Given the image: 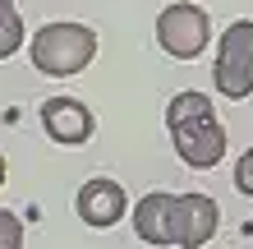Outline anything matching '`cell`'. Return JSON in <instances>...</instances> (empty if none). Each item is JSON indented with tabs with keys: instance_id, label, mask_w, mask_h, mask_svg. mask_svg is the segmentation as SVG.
I'll return each instance as SVG.
<instances>
[{
	"instance_id": "cell-1",
	"label": "cell",
	"mask_w": 253,
	"mask_h": 249,
	"mask_svg": "<svg viewBox=\"0 0 253 249\" xmlns=\"http://www.w3.org/2000/svg\"><path fill=\"white\" fill-rule=\"evenodd\" d=\"M166 129H170V143L180 152V162L193 171H212L226 157V129H221L207 93H193V88L175 93L166 101Z\"/></svg>"
},
{
	"instance_id": "cell-2",
	"label": "cell",
	"mask_w": 253,
	"mask_h": 249,
	"mask_svg": "<svg viewBox=\"0 0 253 249\" xmlns=\"http://www.w3.org/2000/svg\"><path fill=\"white\" fill-rule=\"evenodd\" d=\"M33 69L46 79H74L83 74L87 65L97 60V33L87 23H74V19H60V23H46L33 33Z\"/></svg>"
},
{
	"instance_id": "cell-3",
	"label": "cell",
	"mask_w": 253,
	"mask_h": 249,
	"mask_svg": "<svg viewBox=\"0 0 253 249\" xmlns=\"http://www.w3.org/2000/svg\"><path fill=\"white\" fill-rule=\"evenodd\" d=\"M212 88L230 101H244L253 93V19H240L221 33L216 65H212Z\"/></svg>"
},
{
	"instance_id": "cell-4",
	"label": "cell",
	"mask_w": 253,
	"mask_h": 249,
	"mask_svg": "<svg viewBox=\"0 0 253 249\" xmlns=\"http://www.w3.org/2000/svg\"><path fill=\"white\" fill-rule=\"evenodd\" d=\"M157 42L175 60H193L212 42V14L203 5H193V0H175V5H166L157 14Z\"/></svg>"
},
{
	"instance_id": "cell-5",
	"label": "cell",
	"mask_w": 253,
	"mask_h": 249,
	"mask_svg": "<svg viewBox=\"0 0 253 249\" xmlns=\"http://www.w3.org/2000/svg\"><path fill=\"white\" fill-rule=\"evenodd\" d=\"M133 231L143 245L180 249V194H147L133 203Z\"/></svg>"
},
{
	"instance_id": "cell-6",
	"label": "cell",
	"mask_w": 253,
	"mask_h": 249,
	"mask_svg": "<svg viewBox=\"0 0 253 249\" xmlns=\"http://www.w3.org/2000/svg\"><path fill=\"white\" fill-rule=\"evenodd\" d=\"M74 212H79V222L83 226H92V231H111L115 222H125V212H129V194L115 180H106V175H92L83 189H79V199H74Z\"/></svg>"
},
{
	"instance_id": "cell-7",
	"label": "cell",
	"mask_w": 253,
	"mask_h": 249,
	"mask_svg": "<svg viewBox=\"0 0 253 249\" xmlns=\"http://www.w3.org/2000/svg\"><path fill=\"white\" fill-rule=\"evenodd\" d=\"M42 125H46V134L55 143H65V148L87 143L92 129H97L92 111H87L79 97H46V101H42Z\"/></svg>"
},
{
	"instance_id": "cell-8",
	"label": "cell",
	"mask_w": 253,
	"mask_h": 249,
	"mask_svg": "<svg viewBox=\"0 0 253 249\" xmlns=\"http://www.w3.org/2000/svg\"><path fill=\"white\" fill-rule=\"evenodd\" d=\"M221 208L207 194H180V249H203L216 240Z\"/></svg>"
},
{
	"instance_id": "cell-9",
	"label": "cell",
	"mask_w": 253,
	"mask_h": 249,
	"mask_svg": "<svg viewBox=\"0 0 253 249\" xmlns=\"http://www.w3.org/2000/svg\"><path fill=\"white\" fill-rule=\"evenodd\" d=\"M23 47V14L19 0H0V60H9Z\"/></svg>"
},
{
	"instance_id": "cell-10",
	"label": "cell",
	"mask_w": 253,
	"mask_h": 249,
	"mask_svg": "<svg viewBox=\"0 0 253 249\" xmlns=\"http://www.w3.org/2000/svg\"><path fill=\"white\" fill-rule=\"evenodd\" d=\"M0 249H23V222L9 208H0Z\"/></svg>"
},
{
	"instance_id": "cell-11",
	"label": "cell",
	"mask_w": 253,
	"mask_h": 249,
	"mask_svg": "<svg viewBox=\"0 0 253 249\" xmlns=\"http://www.w3.org/2000/svg\"><path fill=\"white\" fill-rule=\"evenodd\" d=\"M235 189H240L244 199H253V148L240 152V162H235Z\"/></svg>"
},
{
	"instance_id": "cell-12",
	"label": "cell",
	"mask_w": 253,
	"mask_h": 249,
	"mask_svg": "<svg viewBox=\"0 0 253 249\" xmlns=\"http://www.w3.org/2000/svg\"><path fill=\"white\" fill-rule=\"evenodd\" d=\"M0 185H5V157H0Z\"/></svg>"
}]
</instances>
